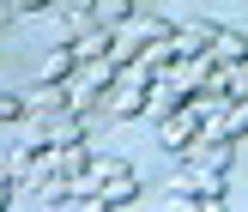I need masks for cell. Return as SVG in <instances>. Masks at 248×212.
<instances>
[{
	"mask_svg": "<svg viewBox=\"0 0 248 212\" xmlns=\"http://www.w3.org/2000/svg\"><path fill=\"white\" fill-rule=\"evenodd\" d=\"M230 200V176L224 170L194 164L188 176H170V206H224Z\"/></svg>",
	"mask_w": 248,
	"mask_h": 212,
	"instance_id": "obj_1",
	"label": "cell"
},
{
	"mask_svg": "<svg viewBox=\"0 0 248 212\" xmlns=\"http://www.w3.org/2000/svg\"><path fill=\"white\" fill-rule=\"evenodd\" d=\"M194 140H200V109H194V103L170 109V115L157 121V146H164V152H176V158H182Z\"/></svg>",
	"mask_w": 248,
	"mask_h": 212,
	"instance_id": "obj_2",
	"label": "cell"
},
{
	"mask_svg": "<svg viewBox=\"0 0 248 212\" xmlns=\"http://www.w3.org/2000/svg\"><path fill=\"white\" fill-rule=\"evenodd\" d=\"M145 97H152V85L133 79V73H121V79L109 85L103 103H109V115H115V121H140V115H145Z\"/></svg>",
	"mask_w": 248,
	"mask_h": 212,
	"instance_id": "obj_3",
	"label": "cell"
},
{
	"mask_svg": "<svg viewBox=\"0 0 248 212\" xmlns=\"http://www.w3.org/2000/svg\"><path fill=\"white\" fill-rule=\"evenodd\" d=\"M133 200H140V176H133V164H121L115 176L97 188V200H91V206H97V212H115V206H133Z\"/></svg>",
	"mask_w": 248,
	"mask_h": 212,
	"instance_id": "obj_4",
	"label": "cell"
},
{
	"mask_svg": "<svg viewBox=\"0 0 248 212\" xmlns=\"http://www.w3.org/2000/svg\"><path fill=\"white\" fill-rule=\"evenodd\" d=\"M152 43V36L140 31V18H127V24H115V36H109V61L115 67H127V61H140V49Z\"/></svg>",
	"mask_w": 248,
	"mask_h": 212,
	"instance_id": "obj_5",
	"label": "cell"
},
{
	"mask_svg": "<svg viewBox=\"0 0 248 212\" xmlns=\"http://www.w3.org/2000/svg\"><path fill=\"white\" fill-rule=\"evenodd\" d=\"M109 36H115V24H103V18H85V24H79V36H73V55H79V61H97V55H109Z\"/></svg>",
	"mask_w": 248,
	"mask_h": 212,
	"instance_id": "obj_6",
	"label": "cell"
},
{
	"mask_svg": "<svg viewBox=\"0 0 248 212\" xmlns=\"http://www.w3.org/2000/svg\"><path fill=\"white\" fill-rule=\"evenodd\" d=\"M170 36H176V49H182V55H200V49H212L218 24H212V18H182Z\"/></svg>",
	"mask_w": 248,
	"mask_h": 212,
	"instance_id": "obj_7",
	"label": "cell"
},
{
	"mask_svg": "<svg viewBox=\"0 0 248 212\" xmlns=\"http://www.w3.org/2000/svg\"><path fill=\"white\" fill-rule=\"evenodd\" d=\"M206 55H212L218 67H236V61L248 55V36H242V31H230V24H218V36H212V49H206Z\"/></svg>",
	"mask_w": 248,
	"mask_h": 212,
	"instance_id": "obj_8",
	"label": "cell"
},
{
	"mask_svg": "<svg viewBox=\"0 0 248 212\" xmlns=\"http://www.w3.org/2000/svg\"><path fill=\"white\" fill-rule=\"evenodd\" d=\"M24 109H31V115H55V109H67V79H43Z\"/></svg>",
	"mask_w": 248,
	"mask_h": 212,
	"instance_id": "obj_9",
	"label": "cell"
},
{
	"mask_svg": "<svg viewBox=\"0 0 248 212\" xmlns=\"http://www.w3.org/2000/svg\"><path fill=\"white\" fill-rule=\"evenodd\" d=\"M85 115H73V109H55L48 115V146H73V140H85V128H79Z\"/></svg>",
	"mask_w": 248,
	"mask_h": 212,
	"instance_id": "obj_10",
	"label": "cell"
},
{
	"mask_svg": "<svg viewBox=\"0 0 248 212\" xmlns=\"http://www.w3.org/2000/svg\"><path fill=\"white\" fill-rule=\"evenodd\" d=\"M85 164H91L85 140H73V146H55V170H61V176H73V182H79V176H85Z\"/></svg>",
	"mask_w": 248,
	"mask_h": 212,
	"instance_id": "obj_11",
	"label": "cell"
},
{
	"mask_svg": "<svg viewBox=\"0 0 248 212\" xmlns=\"http://www.w3.org/2000/svg\"><path fill=\"white\" fill-rule=\"evenodd\" d=\"M97 103H103V91H97V85H85V79H67V109H73V115H91Z\"/></svg>",
	"mask_w": 248,
	"mask_h": 212,
	"instance_id": "obj_12",
	"label": "cell"
},
{
	"mask_svg": "<svg viewBox=\"0 0 248 212\" xmlns=\"http://www.w3.org/2000/svg\"><path fill=\"white\" fill-rule=\"evenodd\" d=\"M73 67H79V55H73V43H55V55L43 61V79H73Z\"/></svg>",
	"mask_w": 248,
	"mask_h": 212,
	"instance_id": "obj_13",
	"label": "cell"
},
{
	"mask_svg": "<svg viewBox=\"0 0 248 212\" xmlns=\"http://www.w3.org/2000/svg\"><path fill=\"white\" fill-rule=\"evenodd\" d=\"M133 12H140L133 0H97V18H103V24H127Z\"/></svg>",
	"mask_w": 248,
	"mask_h": 212,
	"instance_id": "obj_14",
	"label": "cell"
},
{
	"mask_svg": "<svg viewBox=\"0 0 248 212\" xmlns=\"http://www.w3.org/2000/svg\"><path fill=\"white\" fill-rule=\"evenodd\" d=\"M31 109H24V97H12V91H0V121H24Z\"/></svg>",
	"mask_w": 248,
	"mask_h": 212,
	"instance_id": "obj_15",
	"label": "cell"
},
{
	"mask_svg": "<svg viewBox=\"0 0 248 212\" xmlns=\"http://www.w3.org/2000/svg\"><path fill=\"white\" fill-rule=\"evenodd\" d=\"M12 200H18V188H12V182H0V212H6Z\"/></svg>",
	"mask_w": 248,
	"mask_h": 212,
	"instance_id": "obj_16",
	"label": "cell"
},
{
	"mask_svg": "<svg viewBox=\"0 0 248 212\" xmlns=\"http://www.w3.org/2000/svg\"><path fill=\"white\" fill-rule=\"evenodd\" d=\"M242 103H248V97H242Z\"/></svg>",
	"mask_w": 248,
	"mask_h": 212,
	"instance_id": "obj_17",
	"label": "cell"
}]
</instances>
